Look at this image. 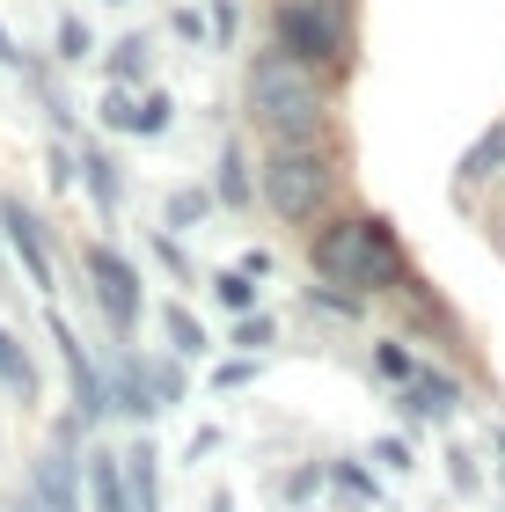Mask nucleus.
Instances as JSON below:
<instances>
[{
	"label": "nucleus",
	"mask_w": 505,
	"mask_h": 512,
	"mask_svg": "<svg viewBox=\"0 0 505 512\" xmlns=\"http://www.w3.org/2000/svg\"><path fill=\"white\" fill-rule=\"evenodd\" d=\"M308 271H315V286H337L352 300L403 293L410 278H418V271H410V256H403V235L381 213H330L308 235Z\"/></svg>",
	"instance_id": "1"
},
{
	"label": "nucleus",
	"mask_w": 505,
	"mask_h": 512,
	"mask_svg": "<svg viewBox=\"0 0 505 512\" xmlns=\"http://www.w3.org/2000/svg\"><path fill=\"white\" fill-rule=\"evenodd\" d=\"M242 110L271 132V147L330 139V96H323V74H308L301 59H286L279 44L249 59V74H242Z\"/></svg>",
	"instance_id": "2"
},
{
	"label": "nucleus",
	"mask_w": 505,
	"mask_h": 512,
	"mask_svg": "<svg viewBox=\"0 0 505 512\" xmlns=\"http://www.w3.org/2000/svg\"><path fill=\"white\" fill-rule=\"evenodd\" d=\"M271 30L279 52L301 59L308 74H352V0H271Z\"/></svg>",
	"instance_id": "3"
},
{
	"label": "nucleus",
	"mask_w": 505,
	"mask_h": 512,
	"mask_svg": "<svg viewBox=\"0 0 505 512\" xmlns=\"http://www.w3.org/2000/svg\"><path fill=\"white\" fill-rule=\"evenodd\" d=\"M257 191L279 220H323L337 191V147L330 139H301V147H271L257 169Z\"/></svg>",
	"instance_id": "4"
},
{
	"label": "nucleus",
	"mask_w": 505,
	"mask_h": 512,
	"mask_svg": "<svg viewBox=\"0 0 505 512\" xmlns=\"http://www.w3.org/2000/svg\"><path fill=\"white\" fill-rule=\"evenodd\" d=\"M81 271H88V293H96V308H103V322H110V337H118V344H132V330H140V308H147V293H140V271H132V256H118L110 242H88Z\"/></svg>",
	"instance_id": "5"
},
{
	"label": "nucleus",
	"mask_w": 505,
	"mask_h": 512,
	"mask_svg": "<svg viewBox=\"0 0 505 512\" xmlns=\"http://www.w3.org/2000/svg\"><path fill=\"white\" fill-rule=\"evenodd\" d=\"M74 432H81V417H59L52 447H44L37 469H30V498L44 512H88V461L74 454Z\"/></svg>",
	"instance_id": "6"
},
{
	"label": "nucleus",
	"mask_w": 505,
	"mask_h": 512,
	"mask_svg": "<svg viewBox=\"0 0 505 512\" xmlns=\"http://www.w3.org/2000/svg\"><path fill=\"white\" fill-rule=\"evenodd\" d=\"M0 235H8V249L22 256L30 286L52 300V293H59V249H52V235H44V220H37L22 198H0Z\"/></svg>",
	"instance_id": "7"
},
{
	"label": "nucleus",
	"mask_w": 505,
	"mask_h": 512,
	"mask_svg": "<svg viewBox=\"0 0 505 512\" xmlns=\"http://www.w3.org/2000/svg\"><path fill=\"white\" fill-rule=\"evenodd\" d=\"M44 322H52V344H59V366H66V381H74V417H103L110 410V381L96 374V359L81 352V337L66 330V315L44 300Z\"/></svg>",
	"instance_id": "8"
},
{
	"label": "nucleus",
	"mask_w": 505,
	"mask_h": 512,
	"mask_svg": "<svg viewBox=\"0 0 505 512\" xmlns=\"http://www.w3.org/2000/svg\"><path fill=\"white\" fill-rule=\"evenodd\" d=\"M469 395H462V381L454 374H440V366H425L410 388H396V410L410 417V425H440V417H454Z\"/></svg>",
	"instance_id": "9"
},
{
	"label": "nucleus",
	"mask_w": 505,
	"mask_h": 512,
	"mask_svg": "<svg viewBox=\"0 0 505 512\" xmlns=\"http://www.w3.org/2000/svg\"><path fill=\"white\" fill-rule=\"evenodd\" d=\"M118 461H125V491H132V505H140V512H162V454H154V439H132Z\"/></svg>",
	"instance_id": "10"
},
{
	"label": "nucleus",
	"mask_w": 505,
	"mask_h": 512,
	"mask_svg": "<svg viewBox=\"0 0 505 512\" xmlns=\"http://www.w3.org/2000/svg\"><path fill=\"white\" fill-rule=\"evenodd\" d=\"M88 512H140L132 505V491H125V461L118 454H88Z\"/></svg>",
	"instance_id": "11"
},
{
	"label": "nucleus",
	"mask_w": 505,
	"mask_h": 512,
	"mask_svg": "<svg viewBox=\"0 0 505 512\" xmlns=\"http://www.w3.org/2000/svg\"><path fill=\"white\" fill-rule=\"evenodd\" d=\"M81 183H88V198H96V213H118L125 176H118V161H110L103 147H81Z\"/></svg>",
	"instance_id": "12"
},
{
	"label": "nucleus",
	"mask_w": 505,
	"mask_h": 512,
	"mask_svg": "<svg viewBox=\"0 0 505 512\" xmlns=\"http://www.w3.org/2000/svg\"><path fill=\"white\" fill-rule=\"evenodd\" d=\"M454 176H462V191H476V183H491V176H505V118L484 132V139H476V147L462 154V169H454Z\"/></svg>",
	"instance_id": "13"
},
{
	"label": "nucleus",
	"mask_w": 505,
	"mask_h": 512,
	"mask_svg": "<svg viewBox=\"0 0 505 512\" xmlns=\"http://www.w3.org/2000/svg\"><path fill=\"white\" fill-rule=\"evenodd\" d=\"M374 374H381L388 388H410V381H418V374H425V359H418V352H410V344H403V337H374Z\"/></svg>",
	"instance_id": "14"
},
{
	"label": "nucleus",
	"mask_w": 505,
	"mask_h": 512,
	"mask_svg": "<svg viewBox=\"0 0 505 512\" xmlns=\"http://www.w3.org/2000/svg\"><path fill=\"white\" fill-rule=\"evenodd\" d=\"M0 388L15 395V403H37V366H30V352L0 330Z\"/></svg>",
	"instance_id": "15"
},
{
	"label": "nucleus",
	"mask_w": 505,
	"mask_h": 512,
	"mask_svg": "<svg viewBox=\"0 0 505 512\" xmlns=\"http://www.w3.org/2000/svg\"><path fill=\"white\" fill-rule=\"evenodd\" d=\"M162 337H169V352H176V359H205V330H198V315H191V308H176V300L162 308Z\"/></svg>",
	"instance_id": "16"
},
{
	"label": "nucleus",
	"mask_w": 505,
	"mask_h": 512,
	"mask_svg": "<svg viewBox=\"0 0 505 512\" xmlns=\"http://www.w3.org/2000/svg\"><path fill=\"white\" fill-rule=\"evenodd\" d=\"M213 191H220L227 205H249V191H257V176H249V161H242L235 139L220 147V176H213Z\"/></svg>",
	"instance_id": "17"
},
{
	"label": "nucleus",
	"mask_w": 505,
	"mask_h": 512,
	"mask_svg": "<svg viewBox=\"0 0 505 512\" xmlns=\"http://www.w3.org/2000/svg\"><path fill=\"white\" fill-rule=\"evenodd\" d=\"M213 300L227 315H249V308H257V278H249V271H213Z\"/></svg>",
	"instance_id": "18"
},
{
	"label": "nucleus",
	"mask_w": 505,
	"mask_h": 512,
	"mask_svg": "<svg viewBox=\"0 0 505 512\" xmlns=\"http://www.w3.org/2000/svg\"><path fill=\"white\" fill-rule=\"evenodd\" d=\"M330 483H337V491H352V498H381V483L366 476L359 461H337V469H330Z\"/></svg>",
	"instance_id": "19"
},
{
	"label": "nucleus",
	"mask_w": 505,
	"mask_h": 512,
	"mask_svg": "<svg viewBox=\"0 0 505 512\" xmlns=\"http://www.w3.org/2000/svg\"><path fill=\"white\" fill-rule=\"evenodd\" d=\"M110 74H118V81H140V74H147V44H140V37H125V44H118V59H110Z\"/></svg>",
	"instance_id": "20"
},
{
	"label": "nucleus",
	"mask_w": 505,
	"mask_h": 512,
	"mask_svg": "<svg viewBox=\"0 0 505 512\" xmlns=\"http://www.w3.org/2000/svg\"><path fill=\"white\" fill-rule=\"evenodd\" d=\"M235 344H242V352H264V344H271V322H264V315H242V322H235Z\"/></svg>",
	"instance_id": "21"
},
{
	"label": "nucleus",
	"mask_w": 505,
	"mask_h": 512,
	"mask_svg": "<svg viewBox=\"0 0 505 512\" xmlns=\"http://www.w3.org/2000/svg\"><path fill=\"white\" fill-rule=\"evenodd\" d=\"M257 381V359H235V366H213V388L227 395V388H249Z\"/></svg>",
	"instance_id": "22"
},
{
	"label": "nucleus",
	"mask_w": 505,
	"mask_h": 512,
	"mask_svg": "<svg viewBox=\"0 0 505 512\" xmlns=\"http://www.w3.org/2000/svg\"><path fill=\"white\" fill-rule=\"evenodd\" d=\"M205 205H213L205 191H176V198H169V220H176V227H191V220L205 213Z\"/></svg>",
	"instance_id": "23"
},
{
	"label": "nucleus",
	"mask_w": 505,
	"mask_h": 512,
	"mask_svg": "<svg viewBox=\"0 0 505 512\" xmlns=\"http://www.w3.org/2000/svg\"><path fill=\"white\" fill-rule=\"evenodd\" d=\"M154 256H162V264H169L176 278H191V256H183V242L169 235V227H162V235H154Z\"/></svg>",
	"instance_id": "24"
},
{
	"label": "nucleus",
	"mask_w": 505,
	"mask_h": 512,
	"mask_svg": "<svg viewBox=\"0 0 505 512\" xmlns=\"http://www.w3.org/2000/svg\"><path fill=\"white\" fill-rule=\"evenodd\" d=\"M59 59H88V30H81V22H74V15H66V22H59Z\"/></svg>",
	"instance_id": "25"
},
{
	"label": "nucleus",
	"mask_w": 505,
	"mask_h": 512,
	"mask_svg": "<svg viewBox=\"0 0 505 512\" xmlns=\"http://www.w3.org/2000/svg\"><path fill=\"white\" fill-rule=\"evenodd\" d=\"M374 461H381V469H410V447H403V439H374Z\"/></svg>",
	"instance_id": "26"
},
{
	"label": "nucleus",
	"mask_w": 505,
	"mask_h": 512,
	"mask_svg": "<svg viewBox=\"0 0 505 512\" xmlns=\"http://www.w3.org/2000/svg\"><path fill=\"white\" fill-rule=\"evenodd\" d=\"M235 22H242V8H235V0H213V37H220V44L235 37Z\"/></svg>",
	"instance_id": "27"
},
{
	"label": "nucleus",
	"mask_w": 505,
	"mask_h": 512,
	"mask_svg": "<svg viewBox=\"0 0 505 512\" xmlns=\"http://www.w3.org/2000/svg\"><path fill=\"white\" fill-rule=\"evenodd\" d=\"M447 469H454V483H462V491H476V461H469L462 447H454V454H447Z\"/></svg>",
	"instance_id": "28"
},
{
	"label": "nucleus",
	"mask_w": 505,
	"mask_h": 512,
	"mask_svg": "<svg viewBox=\"0 0 505 512\" xmlns=\"http://www.w3.org/2000/svg\"><path fill=\"white\" fill-rule=\"evenodd\" d=\"M213 512H235V498H227V491H220V498H213Z\"/></svg>",
	"instance_id": "29"
},
{
	"label": "nucleus",
	"mask_w": 505,
	"mask_h": 512,
	"mask_svg": "<svg viewBox=\"0 0 505 512\" xmlns=\"http://www.w3.org/2000/svg\"><path fill=\"white\" fill-rule=\"evenodd\" d=\"M498 454H505V425H498Z\"/></svg>",
	"instance_id": "30"
}]
</instances>
